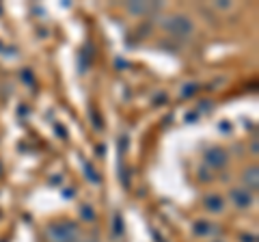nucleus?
<instances>
[{
    "label": "nucleus",
    "instance_id": "f257e3e1",
    "mask_svg": "<svg viewBox=\"0 0 259 242\" xmlns=\"http://www.w3.org/2000/svg\"><path fill=\"white\" fill-rule=\"evenodd\" d=\"M48 238L52 242H74L76 229L71 225H54V227L48 229Z\"/></svg>",
    "mask_w": 259,
    "mask_h": 242
},
{
    "label": "nucleus",
    "instance_id": "f03ea898",
    "mask_svg": "<svg viewBox=\"0 0 259 242\" xmlns=\"http://www.w3.org/2000/svg\"><path fill=\"white\" fill-rule=\"evenodd\" d=\"M164 28L171 30V33H175V35L184 37V35H188L192 30V24H190L188 18H171L168 22H164Z\"/></svg>",
    "mask_w": 259,
    "mask_h": 242
},
{
    "label": "nucleus",
    "instance_id": "7ed1b4c3",
    "mask_svg": "<svg viewBox=\"0 0 259 242\" xmlns=\"http://www.w3.org/2000/svg\"><path fill=\"white\" fill-rule=\"evenodd\" d=\"M231 199L236 201V206H240V208H246V206H250V201H253L250 192H246V190H231Z\"/></svg>",
    "mask_w": 259,
    "mask_h": 242
},
{
    "label": "nucleus",
    "instance_id": "20e7f679",
    "mask_svg": "<svg viewBox=\"0 0 259 242\" xmlns=\"http://www.w3.org/2000/svg\"><path fill=\"white\" fill-rule=\"evenodd\" d=\"M207 163L214 165V167H223V165L227 163V158H225V154H223L221 149H212V151L207 154Z\"/></svg>",
    "mask_w": 259,
    "mask_h": 242
},
{
    "label": "nucleus",
    "instance_id": "39448f33",
    "mask_svg": "<svg viewBox=\"0 0 259 242\" xmlns=\"http://www.w3.org/2000/svg\"><path fill=\"white\" fill-rule=\"evenodd\" d=\"M205 208L209 210V212H223V199L216 197V195H209L205 199Z\"/></svg>",
    "mask_w": 259,
    "mask_h": 242
},
{
    "label": "nucleus",
    "instance_id": "423d86ee",
    "mask_svg": "<svg viewBox=\"0 0 259 242\" xmlns=\"http://www.w3.org/2000/svg\"><path fill=\"white\" fill-rule=\"evenodd\" d=\"M246 184H248V186L253 184V188L257 186V169H253V171H248V173H246Z\"/></svg>",
    "mask_w": 259,
    "mask_h": 242
},
{
    "label": "nucleus",
    "instance_id": "0eeeda50",
    "mask_svg": "<svg viewBox=\"0 0 259 242\" xmlns=\"http://www.w3.org/2000/svg\"><path fill=\"white\" fill-rule=\"evenodd\" d=\"M209 227H212L209 223H199V225H197V233H209V231H212Z\"/></svg>",
    "mask_w": 259,
    "mask_h": 242
}]
</instances>
